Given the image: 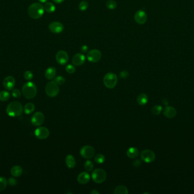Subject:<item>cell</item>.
Wrapping results in <instances>:
<instances>
[{
    "mask_svg": "<svg viewBox=\"0 0 194 194\" xmlns=\"http://www.w3.org/2000/svg\"><path fill=\"white\" fill-rule=\"evenodd\" d=\"M90 176L87 172H82L80 173L77 177V181L81 184H85L89 182Z\"/></svg>",
    "mask_w": 194,
    "mask_h": 194,
    "instance_id": "cell-17",
    "label": "cell"
},
{
    "mask_svg": "<svg viewBox=\"0 0 194 194\" xmlns=\"http://www.w3.org/2000/svg\"><path fill=\"white\" fill-rule=\"evenodd\" d=\"M114 193L115 194H128V191L126 186L120 185L115 188Z\"/></svg>",
    "mask_w": 194,
    "mask_h": 194,
    "instance_id": "cell-25",
    "label": "cell"
},
{
    "mask_svg": "<svg viewBox=\"0 0 194 194\" xmlns=\"http://www.w3.org/2000/svg\"><path fill=\"white\" fill-rule=\"evenodd\" d=\"M7 180L5 178L0 177V192L3 191L5 190L7 185Z\"/></svg>",
    "mask_w": 194,
    "mask_h": 194,
    "instance_id": "cell-28",
    "label": "cell"
},
{
    "mask_svg": "<svg viewBox=\"0 0 194 194\" xmlns=\"http://www.w3.org/2000/svg\"><path fill=\"white\" fill-rule=\"evenodd\" d=\"M138 154H139V150H138V148L135 147L130 148L127 150V156L132 159L137 158Z\"/></svg>",
    "mask_w": 194,
    "mask_h": 194,
    "instance_id": "cell-22",
    "label": "cell"
},
{
    "mask_svg": "<svg viewBox=\"0 0 194 194\" xmlns=\"http://www.w3.org/2000/svg\"><path fill=\"white\" fill-rule=\"evenodd\" d=\"M81 155L85 159H91L95 154V150L91 146L86 145L80 150Z\"/></svg>",
    "mask_w": 194,
    "mask_h": 194,
    "instance_id": "cell-9",
    "label": "cell"
},
{
    "mask_svg": "<svg viewBox=\"0 0 194 194\" xmlns=\"http://www.w3.org/2000/svg\"><path fill=\"white\" fill-rule=\"evenodd\" d=\"M102 57V53L99 50L93 49L87 53L86 58L91 63H97Z\"/></svg>",
    "mask_w": 194,
    "mask_h": 194,
    "instance_id": "cell-7",
    "label": "cell"
},
{
    "mask_svg": "<svg viewBox=\"0 0 194 194\" xmlns=\"http://www.w3.org/2000/svg\"><path fill=\"white\" fill-rule=\"evenodd\" d=\"M45 120L44 114L41 112H37L33 115L31 121L33 125L39 126L43 124Z\"/></svg>",
    "mask_w": 194,
    "mask_h": 194,
    "instance_id": "cell-10",
    "label": "cell"
},
{
    "mask_svg": "<svg viewBox=\"0 0 194 194\" xmlns=\"http://www.w3.org/2000/svg\"><path fill=\"white\" fill-rule=\"evenodd\" d=\"M10 172L12 176L14 177H21L23 173V169L20 166H14L10 170Z\"/></svg>",
    "mask_w": 194,
    "mask_h": 194,
    "instance_id": "cell-20",
    "label": "cell"
},
{
    "mask_svg": "<svg viewBox=\"0 0 194 194\" xmlns=\"http://www.w3.org/2000/svg\"><path fill=\"white\" fill-rule=\"evenodd\" d=\"M91 178L94 182L102 183L106 181L107 178V174L103 169H97L93 171Z\"/></svg>",
    "mask_w": 194,
    "mask_h": 194,
    "instance_id": "cell-6",
    "label": "cell"
},
{
    "mask_svg": "<svg viewBox=\"0 0 194 194\" xmlns=\"http://www.w3.org/2000/svg\"><path fill=\"white\" fill-rule=\"evenodd\" d=\"M45 11L48 13H52L55 11L56 6L51 2H47L44 6Z\"/></svg>",
    "mask_w": 194,
    "mask_h": 194,
    "instance_id": "cell-26",
    "label": "cell"
},
{
    "mask_svg": "<svg viewBox=\"0 0 194 194\" xmlns=\"http://www.w3.org/2000/svg\"><path fill=\"white\" fill-rule=\"evenodd\" d=\"M35 136L39 140H44L48 138L50 135L49 130L44 126H40L35 131Z\"/></svg>",
    "mask_w": 194,
    "mask_h": 194,
    "instance_id": "cell-11",
    "label": "cell"
},
{
    "mask_svg": "<svg viewBox=\"0 0 194 194\" xmlns=\"http://www.w3.org/2000/svg\"><path fill=\"white\" fill-rule=\"evenodd\" d=\"M35 109V105L32 103H27L23 109L24 112L26 114H31L34 112Z\"/></svg>",
    "mask_w": 194,
    "mask_h": 194,
    "instance_id": "cell-24",
    "label": "cell"
},
{
    "mask_svg": "<svg viewBox=\"0 0 194 194\" xmlns=\"http://www.w3.org/2000/svg\"><path fill=\"white\" fill-rule=\"evenodd\" d=\"M65 163L69 169L74 168L76 165L75 158H74V157L71 154H69L66 157Z\"/></svg>",
    "mask_w": 194,
    "mask_h": 194,
    "instance_id": "cell-21",
    "label": "cell"
},
{
    "mask_svg": "<svg viewBox=\"0 0 194 194\" xmlns=\"http://www.w3.org/2000/svg\"><path fill=\"white\" fill-rule=\"evenodd\" d=\"M45 91L47 95L49 97H56L60 92V88L55 81H51L46 84Z\"/></svg>",
    "mask_w": 194,
    "mask_h": 194,
    "instance_id": "cell-4",
    "label": "cell"
},
{
    "mask_svg": "<svg viewBox=\"0 0 194 194\" xmlns=\"http://www.w3.org/2000/svg\"><path fill=\"white\" fill-rule=\"evenodd\" d=\"M164 114L166 117L172 119L176 116L177 110L175 109L172 107H167L164 110Z\"/></svg>",
    "mask_w": 194,
    "mask_h": 194,
    "instance_id": "cell-18",
    "label": "cell"
},
{
    "mask_svg": "<svg viewBox=\"0 0 194 194\" xmlns=\"http://www.w3.org/2000/svg\"><path fill=\"white\" fill-rule=\"evenodd\" d=\"M15 85L16 80L12 76H7L3 81V86L7 90L11 91L14 88Z\"/></svg>",
    "mask_w": 194,
    "mask_h": 194,
    "instance_id": "cell-15",
    "label": "cell"
},
{
    "mask_svg": "<svg viewBox=\"0 0 194 194\" xmlns=\"http://www.w3.org/2000/svg\"><path fill=\"white\" fill-rule=\"evenodd\" d=\"M119 76H120V78H121L123 79H126L127 78H128L129 76V72L126 70L122 71L120 72V74H119Z\"/></svg>",
    "mask_w": 194,
    "mask_h": 194,
    "instance_id": "cell-39",
    "label": "cell"
},
{
    "mask_svg": "<svg viewBox=\"0 0 194 194\" xmlns=\"http://www.w3.org/2000/svg\"><path fill=\"white\" fill-rule=\"evenodd\" d=\"M65 70L69 74H72L75 72L76 71V68L72 64H68L65 67Z\"/></svg>",
    "mask_w": 194,
    "mask_h": 194,
    "instance_id": "cell-35",
    "label": "cell"
},
{
    "mask_svg": "<svg viewBox=\"0 0 194 194\" xmlns=\"http://www.w3.org/2000/svg\"><path fill=\"white\" fill-rule=\"evenodd\" d=\"M148 101V97L145 93H141L137 97V101L138 104L140 105H144L147 104Z\"/></svg>",
    "mask_w": 194,
    "mask_h": 194,
    "instance_id": "cell-23",
    "label": "cell"
},
{
    "mask_svg": "<svg viewBox=\"0 0 194 194\" xmlns=\"http://www.w3.org/2000/svg\"><path fill=\"white\" fill-rule=\"evenodd\" d=\"M106 5L110 10H114L117 7V3L114 0H109L106 2Z\"/></svg>",
    "mask_w": 194,
    "mask_h": 194,
    "instance_id": "cell-29",
    "label": "cell"
},
{
    "mask_svg": "<svg viewBox=\"0 0 194 194\" xmlns=\"http://www.w3.org/2000/svg\"><path fill=\"white\" fill-rule=\"evenodd\" d=\"M41 3H46L47 2H48V0H38Z\"/></svg>",
    "mask_w": 194,
    "mask_h": 194,
    "instance_id": "cell-44",
    "label": "cell"
},
{
    "mask_svg": "<svg viewBox=\"0 0 194 194\" xmlns=\"http://www.w3.org/2000/svg\"><path fill=\"white\" fill-rule=\"evenodd\" d=\"M68 54L64 50H60L56 54V60L60 65H65L68 63Z\"/></svg>",
    "mask_w": 194,
    "mask_h": 194,
    "instance_id": "cell-12",
    "label": "cell"
},
{
    "mask_svg": "<svg viewBox=\"0 0 194 194\" xmlns=\"http://www.w3.org/2000/svg\"><path fill=\"white\" fill-rule=\"evenodd\" d=\"M135 21L138 25H143L147 21V14L143 10H138L134 16Z\"/></svg>",
    "mask_w": 194,
    "mask_h": 194,
    "instance_id": "cell-13",
    "label": "cell"
},
{
    "mask_svg": "<svg viewBox=\"0 0 194 194\" xmlns=\"http://www.w3.org/2000/svg\"><path fill=\"white\" fill-rule=\"evenodd\" d=\"M141 159L145 163H152L155 158V155L154 152L149 149L144 150L141 151L140 154Z\"/></svg>",
    "mask_w": 194,
    "mask_h": 194,
    "instance_id": "cell-8",
    "label": "cell"
},
{
    "mask_svg": "<svg viewBox=\"0 0 194 194\" xmlns=\"http://www.w3.org/2000/svg\"><path fill=\"white\" fill-rule=\"evenodd\" d=\"M90 194H99V193L96 190H93L90 192Z\"/></svg>",
    "mask_w": 194,
    "mask_h": 194,
    "instance_id": "cell-43",
    "label": "cell"
},
{
    "mask_svg": "<svg viewBox=\"0 0 194 194\" xmlns=\"http://www.w3.org/2000/svg\"><path fill=\"white\" fill-rule=\"evenodd\" d=\"M10 97V94L9 92L6 91H2L0 92V101H6Z\"/></svg>",
    "mask_w": 194,
    "mask_h": 194,
    "instance_id": "cell-27",
    "label": "cell"
},
{
    "mask_svg": "<svg viewBox=\"0 0 194 194\" xmlns=\"http://www.w3.org/2000/svg\"><path fill=\"white\" fill-rule=\"evenodd\" d=\"M86 57L83 54L78 53L74 55L72 58V63L74 66H80L84 64L85 62Z\"/></svg>",
    "mask_w": 194,
    "mask_h": 194,
    "instance_id": "cell-16",
    "label": "cell"
},
{
    "mask_svg": "<svg viewBox=\"0 0 194 194\" xmlns=\"http://www.w3.org/2000/svg\"><path fill=\"white\" fill-rule=\"evenodd\" d=\"M6 111L7 115L11 117H19L23 113V106L21 103L14 101L9 104L6 107Z\"/></svg>",
    "mask_w": 194,
    "mask_h": 194,
    "instance_id": "cell-1",
    "label": "cell"
},
{
    "mask_svg": "<svg viewBox=\"0 0 194 194\" xmlns=\"http://www.w3.org/2000/svg\"><path fill=\"white\" fill-rule=\"evenodd\" d=\"M118 83V77L113 72H109L103 78L104 85L107 88L112 89L116 87Z\"/></svg>",
    "mask_w": 194,
    "mask_h": 194,
    "instance_id": "cell-5",
    "label": "cell"
},
{
    "mask_svg": "<svg viewBox=\"0 0 194 194\" xmlns=\"http://www.w3.org/2000/svg\"><path fill=\"white\" fill-rule=\"evenodd\" d=\"M23 76H24V79H26L27 80H32L33 78V76H34L33 72L31 71H25L24 73Z\"/></svg>",
    "mask_w": 194,
    "mask_h": 194,
    "instance_id": "cell-36",
    "label": "cell"
},
{
    "mask_svg": "<svg viewBox=\"0 0 194 194\" xmlns=\"http://www.w3.org/2000/svg\"><path fill=\"white\" fill-rule=\"evenodd\" d=\"M94 160L98 164H102L105 161V157L103 154H98L94 157Z\"/></svg>",
    "mask_w": 194,
    "mask_h": 194,
    "instance_id": "cell-30",
    "label": "cell"
},
{
    "mask_svg": "<svg viewBox=\"0 0 194 194\" xmlns=\"http://www.w3.org/2000/svg\"><path fill=\"white\" fill-rule=\"evenodd\" d=\"M89 50V48L86 45H83L81 47V51L82 53H87Z\"/></svg>",
    "mask_w": 194,
    "mask_h": 194,
    "instance_id": "cell-41",
    "label": "cell"
},
{
    "mask_svg": "<svg viewBox=\"0 0 194 194\" xmlns=\"http://www.w3.org/2000/svg\"><path fill=\"white\" fill-rule=\"evenodd\" d=\"M84 167L86 171H91L94 168V164L91 160H88L86 161L85 163L84 164Z\"/></svg>",
    "mask_w": 194,
    "mask_h": 194,
    "instance_id": "cell-32",
    "label": "cell"
},
{
    "mask_svg": "<svg viewBox=\"0 0 194 194\" xmlns=\"http://www.w3.org/2000/svg\"><path fill=\"white\" fill-rule=\"evenodd\" d=\"M65 0H53V1L56 4H61Z\"/></svg>",
    "mask_w": 194,
    "mask_h": 194,
    "instance_id": "cell-42",
    "label": "cell"
},
{
    "mask_svg": "<svg viewBox=\"0 0 194 194\" xmlns=\"http://www.w3.org/2000/svg\"><path fill=\"white\" fill-rule=\"evenodd\" d=\"M48 29L52 33L60 34L63 32L64 27L61 22L55 21L50 23L48 26Z\"/></svg>",
    "mask_w": 194,
    "mask_h": 194,
    "instance_id": "cell-14",
    "label": "cell"
},
{
    "mask_svg": "<svg viewBox=\"0 0 194 194\" xmlns=\"http://www.w3.org/2000/svg\"><path fill=\"white\" fill-rule=\"evenodd\" d=\"M7 182L9 183V184L11 186H15L17 185V180L13 178V177H12V178H9V179L7 180Z\"/></svg>",
    "mask_w": 194,
    "mask_h": 194,
    "instance_id": "cell-38",
    "label": "cell"
},
{
    "mask_svg": "<svg viewBox=\"0 0 194 194\" xmlns=\"http://www.w3.org/2000/svg\"><path fill=\"white\" fill-rule=\"evenodd\" d=\"M88 7H89V4L86 1H81L78 5V9L80 10L82 12L86 10L88 8Z\"/></svg>",
    "mask_w": 194,
    "mask_h": 194,
    "instance_id": "cell-31",
    "label": "cell"
},
{
    "mask_svg": "<svg viewBox=\"0 0 194 194\" xmlns=\"http://www.w3.org/2000/svg\"><path fill=\"white\" fill-rule=\"evenodd\" d=\"M56 74V69L53 67H50L46 69L45 77L48 80H52L55 78Z\"/></svg>",
    "mask_w": 194,
    "mask_h": 194,
    "instance_id": "cell-19",
    "label": "cell"
},
{
    "mask_svg": "<svg viewBox=\"0 0 194 194\" xmlns=\"http://www.w3.org/2000/svg\"><path fill=\"white\" fill-rule=\"evenodd\" d=\"M22 91L24 97L26 98L32 99L36 95L37 87L34 83L29 81L23 85Z\"/></svg>",
    "mask_w": 194,
    "mask_h": 194,
    "instance_id": "cell-3",
    "label": "cell"
},
{
    "mask_svg": "<svg viewBox=\"0 0 194 194\" xmlns=\"http://www.w3.org/2000/svg\"><path fill=\"white\" fill-rule=\"evenodd\" d=\"M55 81L58 86H62L65 83V79L61 76H58L55 79Z\"/></svg>",
    "mask_w": 194,
    "mask_h": 194,
    "instance_id": "cell-34",
    "label": "cell"
},
{
    "mask_svg": "<svg viewBox=\"0 0 194 194\" xmlns=\"http://www.w3.org/2000/svg\"><path fill=\"white\" fill-rule=\"evenodd\" d=\"M141 165V161L140 160H135L133 162V165L134 167H140V166Z\"/></svg>",
    "mask_w": 194,
    "mask_h": 194,
    "instance_id": "cell-40",
    "label": "cell"
},
{
    "mask_svg": "<svg viewBox=\"0 0 194 194\" xmlns=\"http://www.w3.org/2000/svg\"><path fill=\"white\" fill-rule=\"evenodd\" d=\"M44 10V6L41 3L35 2L29 6L27 13L30 17L36 19L43 16Z\"/></svg>",
    "mask_w": 194,
    "mask_h": 194,
    "instance_id": "cell-2",
    "label": "cell"
},
{
    "mask_svg": "<svg viewBox=\"0 0 194 194\" xmlns=\"http://www.w3.org/2000/svg\"><path fill=\"white\" fill-rule=\"evenodd\" d=\"M162 110V108L161 105H155L152 109V113L154 115H158L161 113Z\"/></svg>",
    "mask_w": 194,
    "mask_h": 194,
    "instance_id": "cell-33",
    "label": "cell"
},
{
    "mask_svg": "<svg viewBox=\"0 0 194 194\" xmlns=\"http://www.w3.org/2000/svg\"><path fill=\"white\" fill-rule=\"evenodd\" d=\"M21 92L18 89H13L12 92V96L14 98H19L21 96Z\"/></svg>",
    "mask_w": 194,
    "mask_h": 194,
    "instance_id": "cell-37",
    "label": "cell"
}]
</instances>
